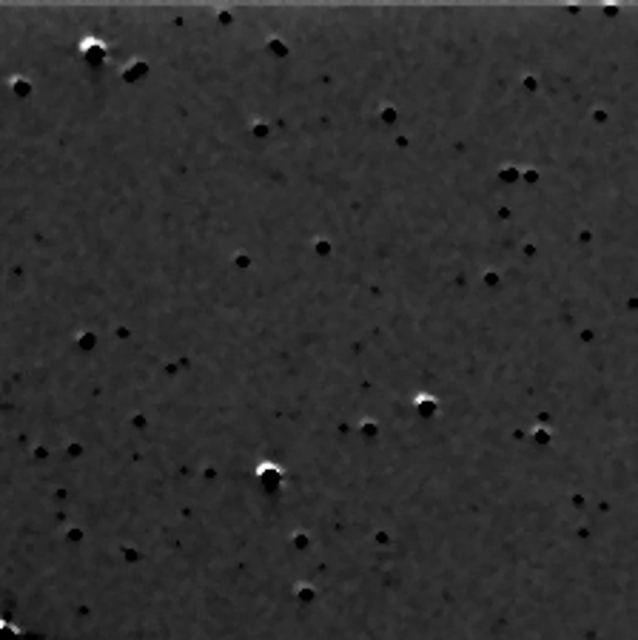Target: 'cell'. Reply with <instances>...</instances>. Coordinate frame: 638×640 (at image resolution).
Returning a JSON list of instances; mask_svg holds the SVG:
<instances>
[{
  "label": "cell",
  "mask_w": 638,
  "mask_h": 640,
  "mask_svg": "<svg viewBox=\"0 0 638 640\" xmlns=\"http://www.w3.org/2000/svg\"><path fill=\"white\" fill-rule=\"evenodd\" d=\"M0 640H26V632L12 618H0Z\"/></svg>",
  "instance_id": "6da1fadb"
}]
</instances>
